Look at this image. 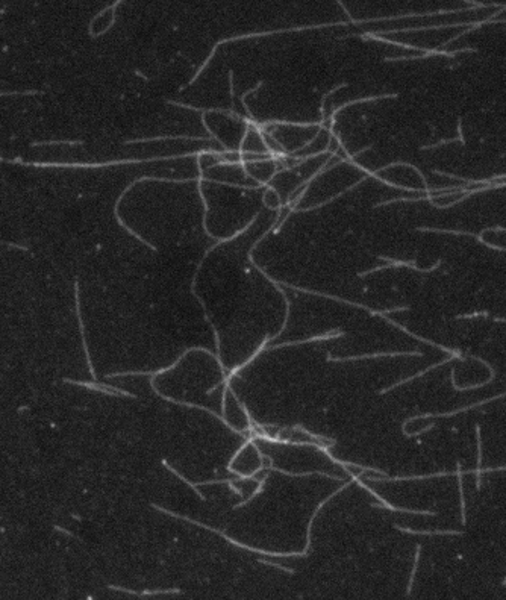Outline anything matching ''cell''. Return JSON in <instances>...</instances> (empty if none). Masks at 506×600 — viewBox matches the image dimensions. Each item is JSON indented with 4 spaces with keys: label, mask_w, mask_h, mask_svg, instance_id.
<instances>
[{
    "label": "cell",
    "mask_w": 506,
    "mask_h": 600,
    "mask_svg": "<svg viewBox=\"0 0 506 600\" xmlns=\"http://www.w3.org/2000/svg\"><path fill=\"white\" fill-rule=\"evenodd\" d=\"M394 527L402 532L412 533V535H464V530H412L408 527H400L397 525Z\"/></svg>",
    "instance_id": "obj_6"
},
{
    "label": "cell",
    "mask_w": 506,
    "mask_h": 600,
    "mask_svg": "<svg viewBox=\"0 0 506 600\" xmlns=\"http://www.w3.org/2000/svg\"><path fill=\"white\" fill-rule=\"evenodd\" d=\"M502 585H506V578L503 579V584H502Z\"/></svg>",
    "instance_id": "obj_8"
},
{
    "label": "cell",
    "mask_w": 506,
    "mask_h": 600,
    "mask_svg": "<svg viewBox=\"0 0 506 600\" xmlns=\"http://www.w3.org/2000/svg\"><path fill=\"white\" fill-rule=\"evenodd\" d=\"M470 358H473V359H478L479 363H482L488 370H490V377L485 380V382H482V383H476V385H468V386H458L456 385V382H455V369H452L450 370V380H452V385H453V389L455 391H470V389H476V388H482V386H485V385H488L490 382H493L494 380V377H496V372L493 370V367L487 363V361H484L482 358H479V356H470Z\"/></svg>",
    "instance_id": "obj_2"
},
{
    "label": "cell",
    "mask_w": 506,
    "mask_h": 600,
    "mask_svg": "<svg viewBox=\"0 0 506 600\" xmlns=\"http://www.w3.org/2000/svg\"><path fill=\"white\" fill-rule=\"evenodd\" d=\"M456 468H458V470H456V476H458L459 499H461V523L465 525L467 520H465V497H464V487H462V474H471V473H474V470H465V471H462L459 462L456 464Z\"/></svg>",
    "instance_id": "obj_4"
},
{
    "label": "cell",
    "mask_w": 506,
    "mask_h": 600,
    "mask_svg": "<svg viewBox=\"0 0 506 600\" xmlns=\"http://www.w3.org/2000/svg\"><path fill=\"white\" fill-rule=\"evenodd\" d=\"M452 356L450 358H445V359H442V361H439V363H436V364H434V366H429L428 369H425V370H422V372H419L417 375H414V376H411V377H406V379H403V380H399V382H396L394 385H391V386H388V388H383L382 391L379 393V394H385V393H388V391H391L393 388H397L399 385H403V383H406V382H411V380H414V379H417V377H420V376H425L426 373H429L431 370H434V369H436V367H439V366H442V364H447V363H450L452 361Z\"/></svg>",
    "instance_id": "obj_3"
},
{
    "label": "cell",
    "mask_w": 506,
    "mask_h": 600,
    "mask_svg": "<svg viewBox=\"0 0 506 600\" xmlns=\"http://www.w3.org/2000/svg\"><path fill=\"white\" fill-rule=\"evenodd\" d=\"M503 397H506V393H502V394L494 396V397H488V399L481 400V402H478V403H473V405H468V406H464V408H459V409H455V411H450V412H435V414H434V412H431V414H422V415L411 417V418H408L406 422L403 423V432L406 434V425H408V423H411V422H414V420H417V418H431V417H453V415H456V414L467 412V411H470V409H473V408H478V406H481V405H485V403H490V402H493V400H499V399H503ZM406 437H408V434H406Z\"/></svg>",
    "instance_id": "obj_1"
},
{
    "label": "cell",
    "mask_w": 506,
    "mask_h": 600,
    "mask_svg": "<svg viewBox=\"0 0 506 600\" xmlns=\"http://www.w3.org/2000/svg\"><path fill=\"white\" fill-rule=\"evenodd\" d=\"M476 440H478V468L474 470L476 474V488H481V474H482V440H481V426L476 425Z\"/></svg>",
    "instance_id": "obj_5"
},
{
    "label": "cell",
    "mask_w": 506,
    "mask_h": 600,
    "mask_svg": "<svg viewBox=\"0 0 506 600\" xmlns=\"http://www.w3.org/2000/svg\"><path fill=\"white\" fill-rule=\"evenodd\" d=\"M420 550H422V546H417V552H415V562H414V567H412V573H411V579H409V584H408V594H411V590H412V584H414V576H415V572H417V565H419V559H420Z\"/></svg>",
    "instance_id": "obj_7"
}]
</instances>
